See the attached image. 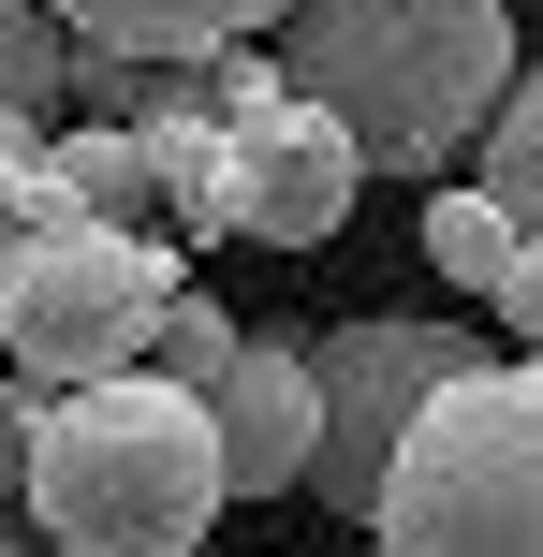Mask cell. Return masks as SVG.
<instances>
[{"label": "cell", "instance_id": "1", "mask_svg": "<svg viewBox=\"0 0 543 557\" xmlns=\"http://www.w3.org/2000/svg\"><path fill=\"white\" fill-rule=\"evenodd\" d=\"M280 88L323 103L368 176H427L515 88V0H280Z\"/></svg>", "mask_w": 543, "mask_h": 557}, {"label": "cell", "instance_id": "2", "mask_svg": "<svg viewBox=\"0 0 543 557\" xmlns=\"http://www.w3.org/2000/svg\"><path fill=\"white\" fill-rule=\"evenodd\" d=\"M221 425H206L192 382H59L29 411V513H45L59 557H192L221 529Z\"/></svg>", "mask_w": 543, "mask_h": 557}, {"label": "cell", "instance_id": "3", "mask_svg": "<svg viewBox=\"0 0 543 557\" xmlns=\"http://www.w3.org/2000/svg\"><path fill=\"white\" fill-rule=\"evenodd\" d=\"M368 529L397 557H543V352L456 367L397 425Z\"/></svg>", "mask_w": 543, "mask_h": 557}, {"label": "cell", "instance_id": "4", "mask_svg": "<svg viewBox=\"0 0 543 557\" xmlns=\"http://www.w3.org/2000/svg\"><path fill=\"white\" fill-rule=\"evenodd\" d=\"M176 294H192V250H176V235H118V221L15 235L0 352H15V382H45V396H59V382H118Z\"/></svg>", "mask_w": 543, "mask_h": 557}, {"label": "cell", "instance_id": "5", "mask_svg": "<svg viewBox=\"0 0 543 557\" xmlns=\"http://www.w3.org/2000/svg\"><path fill=\"white\" fill-rule=\"evenodd\" d=\"M456 367H485L456 323H338V337H309V382H323V425H309V499L323 513H368L382 499V455H397V425L427 411Z\"/></svg>", "mask_w": 543, "mask_h": 557}, {"label": "cell", "instance_id": "6", "mask_svg": "<svg viewBox=\"0 0 543 557\" xmlns=\"http://www.w3.org/2000/svg\"><path fill=\"white\" fill-rule=\"evenodd\" d=\"M235 235H264V250H323V235L353 221V176H368V147L338 133L323 103H235Z\"/></svg>", "mask_w": 543, "mask_h": 557}, {"label": "cell", "instance_id": "7", "mask_svg": "<svg viewBox=\"0 0 543 557\" xmlns=\"http://www.w3.org/2000/svg\"><path fill=\"white\" fill-rule=\"evenodd\" d=\"M192 396H206V425H221V484H235V499H280V484L309 470V425H323L309 337H235Z\"/></svg>", "mask_w": 543, "mask_h": 557}, {"label": "cell", "instance_id": "8", "mask_svg": "<svg viewBox=\"0 0 543 557\" xmlns=\"http://www.w3.org/2000/svg\"><path fill=\"white\" fill-rule=\"evenodd\" d=\"M147 133V162H162V235L176 250H221L235 235V133H221V103H162V117H133Z\"/></svg>", "mask_w": 543, "mask_h": 557}, {"label": "cell", "instance_id": "9", "mask_svg": "<svg viewBox=\"0 0 543 557\" xmlns=\"http://www.w3.org/2000/svg\"><path fill=\"white\" fill-rule=\"evenodd\" d=\"M59 29H88V45H147V59H221L250 45V29H280V0H45Z\"/></svg>", "mask_w": 543, "mask_h": 557}, {"label": "cell", "instance_id": "10", "mask_svg": "<svg viewBox=\"0 0 543 557\" xmlns=\"http://www.w3.org/2000/svg\"><path fill=\"white\" fill-rule=\"evenodd\" d=\"M45 147H59V176H74V206H88V221L162 235V162H147V133H118V117H74V133H45Z\"/></svg>", "mask_w": 543, "mask_h": 557}, {"label": "cell", "instance_id": "11", "mask_svg": "<svg viewBox=\"0 0 543 557\" xmlns=\"http://www.w3.org/2000/svg\"><path fill=\"white\" fill-rule=\"evenodd\" d=\"M515 250H529V235L499 221V191H485V176L427 206V264H441V278H470V294H499V278H515Z\"/></svg>", "mask_w": 543, "mask_h": 557}, {"label": "cell", "instance_id": "12", "mask_svg": "<svg viewBox=\"0 0 543 557\" xmlns=\"http://www.w3.org/2000/svg\"><path fill=\"white\" fill-rule=\"evenodd\" d=\"M485 191H499L515 235H543V74L499 88V117H485Z\"/></svg>", "mask_w": 543, "mask_h": 557}, {"label": "cell", "instance_id": "13", "mask_svg": "<svg viewBox=\"0 0 543 557\" xmlns=\"http://www.w3.org/2000/svg\"><path fill=\"white\" fill-rule=\"evenodd\" d=\"M59 74H74V29H59L45 0H0V103L59 117Z\"/></svg>", "mask_w": 543, "mask_h": 557}, {"label": "cell", "instance_id": "14", "mask_svg": "<svg viewBox=\"0 0 543 557\" xmlns=\"http://www.w3.org/2000/svg\"><path fill=\"white\" fill-rule=\"evenodd\" d=\"M221 352H235V323H221V308H206V294H176L162 323H147V352H133V367H147V382H206V367H221Z\"/></svg>", "mask_w": 543, "mask_h": 557}, {"label": "cell", "instance_id": "15", "mask_svg": "<svg viewBox=\"0 0 543 557\" xmlns=\"http://www.w3.org/2000/svg\"><path fill=\"white\" fill-rule=\"evenodd\" d=\"M485 308H499V323H515V337H529V352H543V235H529V250H515V278H499V294H485Z\"/></svg>", "mask_w": 543, "mask_h": 557}, {"label": "cell", "instance_id": "16", "mask_svg": "<svg viewBox=\"0 0 543 557\" xmlns=\"http://www.w3.org/2000/svg\"><path fill=\"white\" fill-rule=\"evenodd\" d=\"M0 499H29V411H0Z\"/></svg>", "mask_w": 543, "mask_h": 557}, {"label": "cell", "instance_id": "17", "mask_svg": "<svg viewBox=\"0 0 543 557\" xmlns=\"http://www.w3.org/2000/svg\"><path fill=\"white\" fill-rule=\"evenodd\" d=\"M353 557H397V543H382V529H368V543H353Z\"/></svg>", "mask_w": 543, "mask_h": 557}, {"label": "cell", "instance_id": "18", "mask_svg": "<svg viewBox=\"0 0 543 557\" xmlns=\"http://www.w3.org/2000/svg\"><path fill=\"white\" fill-rule=\"evenodd\" d=\"M0 557H29V543H15V529H0Z\"/></svg>", "mask_w": 543, "mask_h": 557}, {"label": "cell", "instance_id": "19", "mask_svg": "<svg viewBox=\"0 0 543 557\" xmlns=\"http://www.w3.org/2000/svg\"><path fill=\"white\" fill-rule=\"evenodd\" d=\"M0 367H15V352H0Z\"/></svg>", "mask_w": 543, "mask_h": 557}, {"label": "cell", "instance_id": "20", "mask_svg": "<svg viewBox=\"0 0 543 557\" xmlns=\"http://www.w3.org/2000/svg\"><path fill=\"white\" fill-rule=\"evenodd\" d=\"M192 557H206V543H192Z\"/></svg>", "mask_w": 543, "mask_h": 557}]
</instances>
